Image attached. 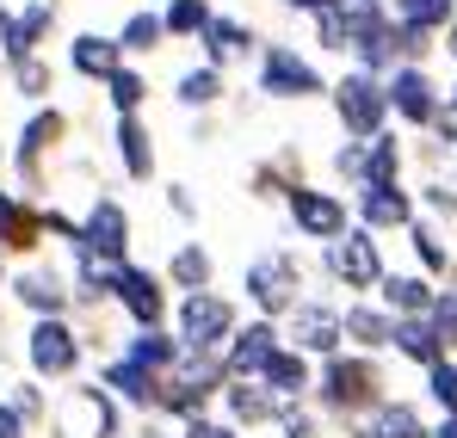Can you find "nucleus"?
<instances>
[{
  "mask_svg": "<svg viewBox=\"0 0 457 438\" xmlns=\"http://www.w3.org/2000/svg\"><path fill=\"white\" fill-rule=\"evenodd\" d=\"M309 401H315L321 420L353 426V420H365L371 408L389 401V376H383V365L371 359V352H334V359L315 365V389H309Z\"/></svg>",
  "mask_w": 457,
  "mask_h": 438,
  "instance_id": "f257e3e1",
  "label": "nucleus"
},
{
  "mask_svg": "<svg viewBox=\"0 0 457 438\" xmlns=\"http://www.w3.org/2000/svg\"><path fill=\"white\" fill-rule=\"evenodd\" d=\"M303 296H309V266H303L297 247L272 241V247H260V253L241 260V309H247V315L285 321Z\"/></svg>",
  "mask_w": 457,
  "mask_h": 438,
  "instance_id": "f03ea898",
  "label": "nucleus"
},
{
  "mask_svg": "<svg viewBox=\"0 0 457 438\" xmlns=\"http://www.w3.org/2000/svg\"><path fill=\"white\" fill-rule=\"evenodd\" d=\"M247 315H241V296L228 291H192V296H173V340H179V352H204V359H223V346L235 340V327H241Z\"/></svg>",
  "mask_w": 457,
  "mask_h": 438,
  "instance_id": "7ed1b4c3",
  "label": "nucleus"
},
{
  "mask_svg": "<svg viewBox=\"0 0 457 438\" xmlns=\"http://www.w3.org/2000/svg\"><path fill=\"white\" fill-rule=\"evenodd\" d=\"M69 143V112L50 99V105H31V118L19 124V136H12V192L19 198H37L44 204V186H50V161H56V148Z\"/></svg>",
  "mask_w": 457,
  "mask_h": 438,
  "instance_id": "20e7f679",
  "label": "nucleus"
},
{
  "mask_svg": "<svg viewBox=\"0 0 457 438\" xmlns=\"http://www.w3.org/2000/svg\"><path fill=\"white\" fill-rule=\"evenodd\" d=\"M223 383H228L223 359L179 352V365L161 376V408H154V420H167V426H186V420H204V414H217V395H223Z\"/></svg>",
  "mask_w": 457,
  "mask_h": 438,
  "instance_id": "39448f33",
  "label": "nucleus"
},
{
  "mask_svg": "<svg viewBox=\"0 0 457 438\" xmlns=\"http://www.w3.org/2000/svg\"><path fill=\"white\" fill-rule=\"evenodd\" d=\"M124 420H130V414H124L93 376L69 383V389L50 401V438H130Z\"/></svg>",
  "mask_w": 457,
  "mask_h": 438,
  "instance_id": "423d86ee",
  "label": "nucleus"
},
{
  "mask_svg": "<svg viewBox=\"0 0 457 438\" xmlns=\"http://www.w3.org/2000/svg\"><path fill=\"white\" fill-rule=\"evenodd\" d=\"M19 352H25V376H37V383H80V370H87V340H80L75 315L31 321Z\"/></svg>",
  "mask_w": 457,
  "mask_h": 438,
  "instance_id": "0eeeda50",
  "label": "nucleus"
},
{
  "mask_svg": "<svg viewBox=\"0 0 457 438\" xmlns=\"http://www.w3.org/2000/svg\"><path fill=\"white\" fill-rule=\"evenodd\" d=\"M383 272H389L383 241L371 235V228H359V222H353L340 241L321 247V278H328L334 291H346V302H353V296H378Z\"/></svg>",
  "mask_w": 457,
  "mask_h": 438,
  "instance_id": "6e6552de",
  "label": "nucleus"
},
{
  "mask_svg": "<svg viewBox=\"0 0 457 438\" xmlns=\"http://www.w3.org/2000/svg\"><path fill=\"white\" fill-rule=\"evenodd\" d=\"M6 296L31 315V321H56V315H75V278L62 260H25L6 272Z\"/></svg>",
  "mask_w": 457,
  "mask_h": 438,
  "instance_id": "1a4fd4ad",
  "label": "nucleus"
},
{
  "mask_svg": "<svg viewBox=\"0 0 457 438\" xmlns=\"http://www.w3.org/2000/svg\"><path fill=\"white\" fill-rule=\"evenodd\" d=\"M328 99H334V118H340L346 143H371V136L389 130V93H383L378 74L346 69L334 87H328Z\"/></svg>",
  "mask_w": 457,
  "mask_h": 438,
  "instance_id": "9d476101",
  "label": "nucleus"
},
{
  "mask_svg": "<svg viewBox=\"0 0 457 438\" xmlns=\"http://www.w3.org/2000/svg\"><path fill=\"white\" fill-rule=\"evenodd\" d=\"M285 222L297 228V241H315V247H328V241H340L346 228H353V198L346 192H328V186H297V192H285Z\"/></svg>",
  "mask_w": 457,
  "mask_h": 438,
  "instance_id": "9b49d317",
  "label": "nucleus"
},
{
  "mask_svg": "<svg viewBox=\"0 0 457 438\" xmlns=\"http://www.w3.org/2000/svg\"><path fill=\"white\" fill-rule=\"evenodd\" d=\"M285 346H297L303 359H334V352H346V321H340V302L334 296H303L285 321Z\"/></svg>",
  "mask_w": 457,
  "mask_h": 438,
  "instance_id": "f8f14e48",
  "label": "nucleus"
},
{
  "mask_svg": "<svg viewBox=\"0 0 457 438\" xmlns=\"http://www.w3.org/2000/svg\"><path fill=\"white\" fill-rule=\"evenodd\" d=\"M253 93L266 99H321L328 80L297 44H260V69H253Z\"/></svg>",
  "mask_w": 457,
  "mask_h": 438,
  "instance_id": "ddd939ff",
  "label": "nucleus"
},
{
  "mask_svg": "<svg viewBox=\"0 0 457 438\" xmlns=\"http://www.w3.org/2000/svg\"><path fill=\"white\" fill-rule=\"evenodd\" d=\"M112 309H118V321H124V327H167V321H173V291H167V278H161L154 266L130 260V266H124V278H118Z\"/></svg>",
  "mask_w": 457,
  "mask_h": 438,
  "instance_id": "4468645a",
  "label": "nucleus"
},
{
  "mask_svg": "<svg viewBox=\"0 0 457 438\" xmlns=\"http://www.w3.org/2000/svg\"><path fill=\"white\" fill-rule=\"evenodd\" d=\"M383 93H389V118L408 130H433V118L445 112V87L420 62H402L395 74H383Z\"/></svg>",
  "mask_w": 457,
  "mask_h": 438,
  "instance_id": "2eb2a0df",
  "label": "nucleus"
},
{
  "mask_svg": "<svg viewBox=\"0 0 457 438\" xmlns=\"http://www.w3.org/2000/svg\"><path fill=\"white\" fill-rule=\"evenodd\" d=\"M130 241H137V222H130V204L118 192H93L87 211H80V247L105 253V260H130Z\"/></svg>",
  "mask_w": 457,
  "mask_h": 438,
  "instance_id": "dca6fc26",
  "label": "nucleus"
},
{
  "mask_svg": "<svg viewBox=\"0 0 457 438\" xmlns=\"http://www.w3.org/2000/svg\"><path fill=\"white\" fill-rule=\"evenodd\" d=\"M124 414H137V420H154V408H161V376L154 370H143V365H130V359H99V376H93Z\"/></svg>",
  "mask_w": 457,
  "mask_h": 438,
  "instance_id": "f3484780",
  "label": "nucleus"
},
{
  "mask_svg": "<svg viewBox=\"0 0 457 438\" xmlns=\"http://www.w3.org/2000/svg\"><path fill=\"white\" fill-rule=\"evenodd\" d=\"M414 217H420V204H414L408 186H359V192H353V222L371 228L378 241L383 235H402Z\"/></svg>",
  "mask_w": 457,
  "mask_h": 438,
  "instance_id": "a211bd4d",
  "label": "nucleus"
},
{
  "mask_svg": "<svg viewBox=\"0 0 457 438\" xmlns=\"http://www.w3.org/2000/svg\"><path fill=\"white\" fill-rule=\"evenodd\" d=\"M278 346H285V327L266 321V315H247V321L235 327V340L223 346V370L228 376H260V370L272 365Z\"/></svg>",
  "mask_w": 457,
  "mask_h": 438,
  "instance_id": "6ab92c4d",
  "label": "nucleus"
},
{
  "mask_svg": "<svg viewBox=\"0 0 457 438\" xmlns=\"http://www.w3.org/2000/svg\"><path fill=\"white\" fill-rule=\"evenodd\" d=\"M217 414H223L235 433H260L278 420V395L260 383V376H228L223 395H217Z\"/></svg>",
  "mask_w": 457,
  "mask_h": 438,
  "instance_id": "aec40b11",
  "label": "nucleus"
},
{
  "mask_svg": "<svg viewBox=\"0 0 457 438\" xmlns=\"http://www.w3.org/2000/svg\"><path fill=\"white\" fill-rule=\"evenodd\" d=\"M44 204L37 198H19L12 192V204L0 211V253L12 260V266H25V260H44Z\"/></svg>",
  "mask_w": 457,
  "mask_h": 438,
  "instance_id": "412c9836",
  "label": "nucleus"
},
{
  "mask_svg": "<svg viewBox=\"0 0 457 438\" xmlns=\"http://www.w3.org/2000/svg\"><path fill=\"white\" fill-rule=\"evenodd\" d=\"M112 148H118V173L130 186H154L161 154H154V124L149 118H112Z\"/></svg>",
  "mask_w": 457,
  "mask_h": 438,
  "instance_id": "4be33fe9",
  "label": "nucleus"
},
{
  "mask_svg": "<svg viewBox=\"0 0 457 438\" xmlns=\"http://www.w3.org/2000/svg\"><path fill=\"white\" fill-rule=\"evenodd\" d=\"M340 321H346V352H389L395 346V315L383 309L378 296H353L340 302Z\"/></svg>",
  "mask_w": 457,
  "mask_h": 438,
  "instance_id": "5701e85b",
  "label": "nucleus"
},
{
  "mask_svg": "<svg viewBox=\"0 0 457 438\" xmlns=\"http://www.w3.org/2000/svg\"><path fill=\"white\" fill-rule=\"evenodd\" d=\"M50 31H56V0H25V6H12V31H6V44H0V62L44 56Z\"/></svg>",
  "mask_w": 457,
  "mask_h": 438,
  "instance_id": "b1692460",
  "label": "nucleus"
},
{
  "mask_svg": "<svg viewBox=\"0 0 457 438\" xmlns=\"http://www.w3.org/2000/svg\"><path fill=\"white\" fill-rule=\"evenodd\" d=\"M297 186H303V154L291 143L247 167V198H260V204H285V192H297Z\"/></svg>",
  "mask_w": 457,
  "mask_h": 438,
  "instance_id": "393cba45",
  "label": "nucleus"
},
{
  "mask_svg": "<svg viewBox=\"0 0 457 438\" xmlns=\"http://www.w3.org/2000/svg\"><path fill=\"white\" fill-rule=\"evenodd\" d=\"M346 438H433V426H427L420 401H395V395H389V401L371 408L365 420H353Z\"/></svg>",
  "mask_w": 457,
  "mask_h": 438,
  "instance_id": "a878e982",
  "label": "nucleus"
},
{
  "mask_svg": "<svg viewBox=\"0 0 457 438\" xmlns=\"http://www.w3.org/2000/svg\"><path fill=\"white\" fill-rule=\"evenodd\" d=\"M204 62L211 69H235V62H247L253 50H260V37H253V25L247 19H235V12H217L211 25H204Z\"/></svg>",
  "mask_w": 457,
  "mask_h": 438,
  "instance_id": "bb28decb",
  "label": "nucleus"
},
{
  "mask_svg": "<svg viewBox=\"0 0 457 438\" xmlns=\"http://www.w3.org/2000/svg\"><path fill=\"white\" fill-rule=\"evenodd\" d=\"M161 278H167V291H173V296L211 291V285H217V253H211L204 241H179V247L167 253V266H161Z\"/></svg>",
  "mask_w": 457,
  "mask_h": 438,
  "instance_id": "cd10ccee",
  "label": "nucleus"
},
{
  "mask_svg": "<svg viewBox=\"0 0 457 438\" xmlns=\"http://www.w3.org/2000/svg\"><path fill=\"white\" fill-rule=\"evenodd\" d=\"M433 296H439V285H433L427 272H383V285H378V302L395 315V321L433 315Z\"/></svg>",
  "mask_w": 457,
  "mask_h": 438,
  "instance_id": "c85d7f7f",
  "label": "nucleus"
},
{
  "mask_svg": "<svg viewBox=\"0 0 457 438\" xmlns=\"http://www.w3.org/2000/svg\"><path fill=\"white\" fill-rule=\"evenodd\" d=\"M69 69H75L80 80H93V87H105L112 74L124 69V50H118L112 31H75V44H69Z\"/></svg>",
  "mask_w": 457,
  "mask_h": 438,
  "instance_id": "c756f323",
  "label": "nucleus"
},
{
  "mask_svg": "<svg viewBox=\"0 0 457 438\" xmlns=\"http://www.w3.org/2000/svg\"><path fill=\"white\" fill-rule=\"evenodd\" d=\"M402 235H408L414 272H427L433 285H439V278H452V260H457V253H452V241H445V228H439V222H433V217H414Z\"/></svg>",
  "mask_w": 457,
  "mask_h": 438,
  "instance_id": "7c9ffc66",
  "label": "nucleus"
},
{
  "mask_svg": "<svg viewBox=\"0 0 457 438\" xmlns=\"http://www.w3.org/2000/svg\"><path fill=\"white\" fill-rule=\"evenodd\" d=\"M118 359H130V365H143V370H154V376H167V370L179 365V340H173V327H124Z\"/></svg>",
  "mask_w": 457,
  "mask_h": 438,
  "instance_id": "2f4dec72",
  "label": "nucleus"
},
{
  "mask_svg": "<svg viewBox=\"0 0 457 438\" xmlns=\"http://www.w3.org/2000/svg\"><path fill=\"white\" fill-rule=\"evenodd\" d=\"M260 383H266L278 401H309V389H315V359H303L297 346H278L272 365L260 370Z\"/></svg>",
  "mask_w": 457,
  "mask_h": 438,
  "instance_id": "473e14b6",
  "label": "nucleus"
},
{
  "mask_svg": "<svg viewBox=\"0 0 457 438\" xmlns=\"http://www.w3.org/2000/svg\"><path fill=\"white\" fill-rule=\"evenodd\" d=\"M402 365H414V370H433L439 359H452L445 352V340H439V327L427 321V315H414V321H395V346H389Z\"/></svg>",
  "mask_w": 457,
  "mask_h": 438,
  "instance_id": "72a5a7b5",
  "label": "nucleus"
},
{
  "mask_svg": "<svg viewBox=\"0 0 457 438\" xmlns=\"http://www.w3.org/2000/svg\"><path fill=\"white\" fill-rule=\"evenodd\" d=\"M228 93L223 69H211V62H192V69H179V80H173V99L186 105V112H217Z\"/></svg>",
  "mask_w": 457,
  "mask_h": 438,
  "instance_id": "f704fd0d",
  "label": "nucleus"
},
{
  "mask_svg": "<svg viewBox=\"0 0 457 438\" xmlns=\"http://www.w3.org/2000/svg\"><path fill=\"white\" fill-rule=\"evenodd\" d=\"M99 99L112 105V118H149V74L137 69V62H124L99 87Z\"/></svg>",
  "mask_w": 457,
  "mask_h": 438,
  "instance_id": "c9c22d12",
  "label": "nucleus"
},
{
  "mask_svg": "<svg viewBox=\"0 0 457 438\" xmlns=\"http://www.w3.org/2000/svg\"><path fill=\"white\" fill-rule=\"evenodd\" d=\"M118 50H124V62H143V56H154L161 44H167V25H161V12H149V6H137L118 31Z\"/></svg>",
  "mask_w": 457,
  "mask_h": 438,
  "instance_id": "e433bc0d",
  "label": "nucleus"
},
{
  "mask_svg": "<svg viewBox=\"0 0 457 438\" xmlns=\"http://www.w3.org/2000/svg\"><path fill=\"white\" fill-rule=\"evenodd\" d=\"M402 173H408V143L395 130L371 136L365 143V186H402Z\"/></svg>",
  "mask_w": 457,
  "mask_h": 438,
  "instance_id": "4c0bfd02",
  "label": "nucleus"
},
{
  "mask_svg": "<svg viewBox=\"0 0 457 438\" xmlns=\"http://www.w3.org/2000/svg\"><path fill=\"white\" fill-rule=\"evenodd\" d=\"M6 87H12L25 105H50V93H56V62H50V56H19V62H6Z\"/></svg>",
  "mask_w": 457,
  "mask_h": 438,
  "instance_id": "58836bf2",
  "label": "nucleus"
},
{
  "mask_svg": "<svg viewBox=\"0 0 457 438\" xmlns=\"http://www.w3.org/2000/svg\"><path fill=\"white\" fill-rule=\"evenodd\" d=\"M0 395L12 401V414H19L31 433H37V426H50V401H56V395H50V383H37V376H12Z\"/></svg>",
  "mask_w": 457,
  "mask_h": 438,
  "instance_id": "ea45409f",
  "label": "nucleus"
},
{
  "mask_svg": "<svg viewBox=\"0 0 457 438\" xmlns=\"http://www.w3.org/2000/svg\"><path fill=\"white\" fill-rule=\"evenodd\" d=\"M217 19V6L211 0H167L161 6V25H167V37H204V25Z\"/></svg>",
  "mask_w": 457,
  "mask_h": 438,
  "instance_id": "a19ab883",
  "label": "nucleus"
},
{
  "mask_svg": "<svg viewBox=\"0 0 457 438\" xmlns=\"http://www.w3.org/2000/svg\"><path fill=\"white\" fill-rule=\"evenodd\" d=\"M395 19H402L408 31H427V37H433V31H445L457 19V0H395Z\"/></svg>",
  "mask_w": 457,
  "mask_h": 438,
  "instance_id": "79ce46f5",
  "label": "nucleus"
},
{
  "mask_svg": "<svg viewBox=\"0 0 457 438\" xmlns=\"http://www.w3.org/2000/svg\"><path fill=\"white\" fill-rule=\"evenodd\" d=\"M272 433H278V438H321V433H328V420L315 414V401H278Z\"/></svg>",
  "mask_w": 457,
  "mask_h": 438,
  "instance_id": "37998d69",
  "label": "nucleus"
},
{
  "mask_svg": "<svg viewBox=\"0 0 457 438\" xmlns=\"http://www.w3.org/2000/svg\"><path fill=\"white\" fill-rule=\"evenodd\" d=\"M414 204H420V217H433L439 228H452V222H457V186H445V179H427V186L414 192Z\"/></svg>",
  "mask_w": 457,
  "mask_h": 438,
  "instance_id": "c03bdc74",
  "label": "nucleus"
},
{
  "mask_svg": "<svg viewBox=\"0 0 457 438\" xmlns=\"http://www.w3.org/2000/svg\"><path fill=\"white\" fill-rule=\"evenodd\" d=\"M315 44H321V50L353 56V19H346L340 6H321V12H315Z\"/></svg>",
  "mask_w": 457,
  "mask_h": 438,
  "instance_id": "a18cd8bd",
  "label": "nucleus"
},
{
  "mask_svg": "<svg viewBox=\"0 0 457 438\" xmlns=\"http://www.w3.org/2000/svg\"><path fill=\"white\" fill-rule=\"evenodd\" d=\"M420 376H427V401L439 414H457V359H439V365L420 370Z\"/></svg>",
  "mask_w": 457,
  "mask_h": 438,
  "instance_id": "49530a36",
  "label": "nucleus"
},
{
  "mask_svg": "<svg viewBox=\"0 0 457 438\" xmlns=\"http://www.w3.org/2000/svg\"><path fill=\"white\" fill-rule=\"evenodd\" d=\"M328 167H334V179H340L346 192H359V186H365V143H340L328 154Z\"/></svg>",
  "mask_w": 457,
  "mask_h": 438,
  "instance_id": "de8ad7c7",
  "label": "nucleus"
},
{
  "mask_svg": "<svg viewBox=\"0 0 457 438\" xmlns=\"http://www.w3.org/2000/svg\"><path fill=\"white\" fill-rule=\"evenodd\" d=\"M433 327H439V340H445V352L457 359V285H445V291L433 296V315H427Z\"/></svg>",
  "mask_w": 457,
  "mask_h": 438,
  "instance_id": "09e8293b",
  "label": "nucleus"
},
{
  "mask_svg": "<svg viewBox=\"0 0 457 438\" xmlns=\"http://www.w3.org/2000/svg\"><path fill=\"white\" fill-rule=\"evenodd\" d=\"M44 235H56V241H62V253H69V247H80V217H69L62 204H50V198H44Z\"/></svg>",
  "mask_w": 457,
  "mask_h": 438,
  "instance_id": "8fccbe9b",
  "label": "nucleus"
},
{
  "mask_svg": "<svg viewBox=\"0 0 457 438\" xmlns=\"http://www.w3.org/2000/svg\"><path fill=\"white\" fill-rule=\"evenodd\" d=\"M161 198H167V211L186 222V228H198V192H192V186L173 179V186H161Z\"/></svg>",
  "mask_w": 457,
  "mask_h": 438,
  "instance_id": "3c124183",
  "label": "nucleus"
},
{
  "mask_svg": "<svg viewBox=\"0 0 457 438\" xmlns=\"http://www.w3.org/2000/svg\"><path fill=\"white\" fill-rule=\"evenodd\" d=\"M179 438H247V433H235L223 414H204V420H186V426H179Z\"/></svg>",
  "mask_w": 457,
  "mask_h": 438,
  "instance_id": "603ef678",
  "label": "nucleus"
},
{
  "mask_svg": "<svg viewBox=\"0 0 457 438\" xmlns=\"http://www.w3.org/2000/svg\"><path fill=\"white\" fill-rule=\"evenodd\" d=\"M0 438H31V426L12 414V401H6V395H0Z\"/></svg>",
  "mask_w": 457,
  "mask_h": 438,
  "instance_id": "864d4df0",
  "label": "nucleus"
},
{
  "mask_svg": "<svg viewBox=\"0 0 457 438\" xmlns=\"http://www.w3.org/2000/svg\"><path fill=\"white\" fill-rule=\"evenodd\" d=\"M130 438H179V426H167V420H137Z\"/></svg>",
  "mask_w": 457,
  "mask_h": 438,
  "instance_id": "5fc2aeb1",
  "label": "nucleus"
},
{
  "mask_svg": "<svg viewBox=\"0 0 457 438\" xmlns=\"http://www.w3.org/2000/svg\"><path fill=\"white\" fill-rule=\"evenodd\" d=\"M278 6H291V12H309V19H315V12H321L328 0H278Z\"/></svg>",
  "mask_w": 457,
  "mask_h": 438,
  "instance_id": "6e6d98bb",
  "label": "nucleus"
},
{
  "mask_svg": "<svg viewBox=\"0 0 457 438\" xmlns=\"http://www.w3.org/2000/svg\"><path fill=\"white\" fill-rule=\"evenodd\" d=\"M433 438H457V414H439V426H433Z\"/></svg>",
  "mask_w": 457,
  "mask_h": 438,
  "instance_id": "4d7b16f0",
  "label": "nucleus"
},
{
  "mask_svg": "<svg viewBox=\"0 0 457 438\" xmlns=\"http://www.w3.org/2000/svg\"><path fill=\"white\" fill-rule=\"evenodd\" d=\"M6 31H12V6L0 0V44H6Z\"/></svg>",
  "mask_w": 457,
  "mask_h": 438,
  "instance_id": "13d9d810",
  "label": "nucleus"
},
{
  "mask_svg": "<svg viewBox=\"0 0 457 438\" xmlns=\"http://www.w3.org/2000/svg\"><path fill=\"white\" fill-rule=\"evenodd\" d=\"M445 50H452V62H457V19L445 25Z\"/></svg>",
  "mask_w": 457,
  "mask_h": 438,
  "instance_id": "bf43d9fd",
  "label": "nucleus"
},
{
  "mask_svg": "<svg viewBox=\"0 0 457 438\" xmlns=\"http://www.w3.org/2000/svg\"><path fill=\"white\" fill-rule=\"evenodd\" d=\"M6 173H12V148L0 143V179H6Z\"/></svg>",
  "mask_w": 457,
  "mask_h": 438,
  "instance_id": "052dcab7",
  "label": "nucleus"
},
{
  "mask_svg": "<svg viewBox=\"0 0 457 438\" xmlns=\"http://www.w3.org/2000/svg\"><path fill=\"white\" fill-rule=\"evenodd\" d=\"M445 112H452V118H457V80H452V87H445Z\"/></svg>",
  "mask_w": 457,
  "mask_h": 438,
  "instance_id": "680f3d73",
  "label": "nucleus"
},
{
  "mask_svg": "<svg viewBox=\"0 0 457 438\" xmlns=\"http://www.w3.org/2000/svg\"><path fill=\"white\" fill-rule=\"evenodd\" d=\"M6 272H12V260H6V253H0V285H6Z\"/></svg>",
  "mask_w": 457,
  "mask_h": 438,
  "instance_id": "e2e57ef3",
  "label": "nucleus"
},
{
  "mask_svg": "<svg viewBox=\"0 0 457 438\" xmlns=\"http://www.w3.org/2000/svg\"><path fill=\"white\" fill-rule=\"evenodd\" d=\"M0 327H6V302H0Z\"/></svg>",
  "mask_w": 457,
  "mask_h": 438,
  "instance_id": "0e129e2a",
  "label": "nucleus"
}]
</instances>
